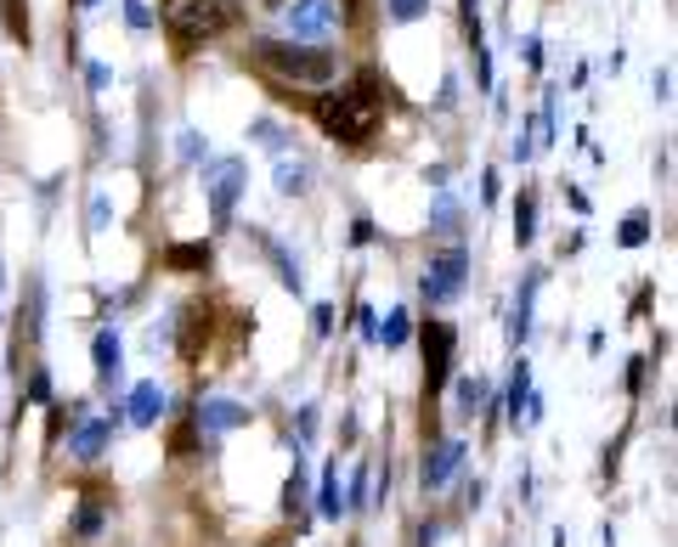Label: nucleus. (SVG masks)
<instances>
[{"label":"nucleus","instance_id":"ddd939ff","mask_svg":"<svg viewBox=\"0 0 678 547\" xmlns=\"http://www.w3.org/2000/svg\"><path fill=\"white\" fill-rule=\"evenodd\" d=\"M74 458H96V452H103V446H108V423L103 418H85L80 429H74Z\"/></svg>","mask_w":678,"mask_h":547},{"label":"nucleus","instance_id":"f03ea898","mask_svg":"<svg viewBox=\"0 0 678 547\" xmlns=\"http://www.w3.org/2000/svg\"><path fill=\"white\" fill-rule=\"evenodd\" d=\"M232 23H237V0H165V34L181 57L226 34Z\"/></svg>","mask_w":678,"mask_h":547},{"label":"nucleus","instance_id":"9d476101","mask_svg":"<svg viewBox=\"0 0 678 547\" xmlns=\"http://www.w3.org/2000/svg\"><path fill=\"white\" fill-rule=\"evenodd\" d=\"M244 418H250V412L237 407V401H204V407H199V429H204V435H226V429H237Z\"/></svg>","mask_w":678,"mask_h":547},{"label":"nucleus","instance_id":"1a4fd4ad","mask_svg":"<svg viewBox=\"0 0 678 547\" xmlns=\"http://www.w3.org/2000/svg\"><path fill=\"white\" fill-rule=\"evenodd\" d=\"M125 412H130V423H159V412H165V389L159 384H136L130 389V401H125Z\"/></svg>","mask_w":678,"mask_h":547},{"label":"nucleus","instance_id":"6ab92c4d","mask_svg":"<svg viewBox=\"0 0 678 547\" xmlns=\"http://www.w3.org/2000/svg\"><path fill=\"white\" fill-rule=\"evenodd\" d=\"M531 293H538V277H531V282L520 288V305H515V339H526V328H531Z\"/></svg>","mask_w":678,"mask_h":547},{"label":"nucleus","instance_id":"20e7f679","mask_svg":"<svg viewBox=\"0 0 678 547\" xmlns=\"http://www.w3.org/2000/svg\"><path fill=\"white\" fill-rule=\"evenodd\" d=\"M244 181H250L244 159H215V164L204 170V197H210V221H215V232L232 226V210H237V192H244Z\"/></svg>","mask_w":678,"mask_h":547},{"label":"nucleus","instance_id":"dca6fc26","mask_svg":"<svg viewBox=\"0 0 678 547\" xmlns=\"http://www.w3.org/2000/svg\"><path fill=\"white\" fill-rule=\"evenodd\" d=\"M317 508H322L328 519H339V508H346V503H339V480H333V469L322 474V491H317Z\"/></svg>","mask_w":678,"mask_h":547},{"label":"nucleus","instance_id":"f257e3e1","mask_svg":"<svg viewBox=\"0 0 678 547\" xmlns=\"http://www.w3.org/2000/svg\"><path fill=\"white\" fill-rule=\"evenodd\" d=\"M379 85H373V74H362L357 85H346V90H333V96H322L317 103V125L333 136V141H346V147H362L373 130H379Z\"/></svg>","mask_w":678,"mask_h":547},{"label":"nucleus","instance_id":"39448f33","mask_svg":"<svg viewBox=\"0 0 678 547\" xmlns=\"http://www.w3.org/2000/svg\"><path fill=\"white\" fill-rule=\"evenodd\" d=\"M464 277H469V255L453 243V248H442V255H430L419 288H424L430 305H447V300H458V293H464Z\"/></svg>","mask_w":678,"mask_h":547},{"label":"nucleus","instance_id":"6e6552de","mask_svg":"<svg viewBox=\"0 0 678 547\" xmlns=\"http://www.w3.org/2000/svg\"><path fill=\"white\" fill-rule=\"evenodd\" d=\"M458 463H464V440H435L430 458H424V485L442 491V485L458 474Z\"/></svg>","mask_w":678,"mask_h":547},{"label":"nucleus","instance_id":"4be33fe9","mask_svg":"<svg viewBox=\"0 0 678 547\" xmlns=\"http://www.w3.org/2000/svg\"><path fill=\"white\" fill-rule=\"evenodd\" d=\"M125 18H130V29H148L153 23V12L141 7V0H125Z\"/></svg>","mask_w":678,"mask_h":547},{"label":"nucleus","instance_id":"412c9836","mask_svg":"<svg viewBox=\"0 0 678 547\" xmlns=\"http://www.w3.org/2000/svg\"><path fill=\"white\" fill-rule=\"evenodd\" d=\"M391 7V18L396 23H413V18H424V0H384Z\"/></svg>","mask_w":678,"mask_h":547},{"label":"nucleus","instance_id":"aec40b11","mask_svg":"<svg viewBox=\"0 0 678 547\" xmlns=\"http://www.w3.org/2000/svg\"><path fill=\"white\" fill-rule=\"evenodd\" d=\"M531 226H538V204H531V197H520V204H515V237L526 243Z\"/></svg>","mask_w":678,"mask_h":547},{"label":"nucleus","instance_id":"423d86ee","mask_svg":"<svg viewBox=\"0 0 678 547\" xmlns=\"http://www.w3.org/2000/svg\"><path fill=\"white\" fill-rule=\"evenodd\" d=\"M283 18H288V34L295 40L317 45V40H328L339 29V0H288Z\"/></svg>","mask_w":678,"mask_h":547},{"label":"nucleus","instance_id":"7ed1b4c3","mask_svg":"<svg viewBox=\"0 0 678 547\" xmlns=\"http://www.w3.org/2000/svg\"><path fill=\"white\" fill-rule=\"evenodd\" d=\"M255 57L261 68L283 74V79H295V85H328L333 79V57L317 52V45H295V40H261L255 45Z\"/></svg>","mask_w":678,"mask_h":547},{"label":"nucleus","instance_id":"f3484780","mask_svg":"<svg viewBox=\"0 0 678 547\" xmlns=\"http://www.w3.org/2000/svg\"><path fill=\"white\" fill-rule=\"evenodd\" d=\"M480 401H487V384H480V378H458V412H475Z\"/></svg>","mask_w":678,"mask_h":547},{"label":"nucleus","instance_id":"9b49d317","mask_svg":"<svg viewBox=\"0 0 678 547\" xmlns=\"http://www.w3.org/2000/svg\"><path fill=\"white\" fill-rule=\"evenodd\" d=\"M311 175H317L311 159H300V153H277V186H283V192H295V197L311 192Z\"/></svg>","mask_w":678,"mask_h":547},{"label":"nucleus","instance_id":"4468645a","mask_svg":"<svg viewBox=\"0 0 678 547\" xmlns=\"http://www.w3.org/2000/svg\"><path fill=\"white\" fill-rule=\"evenodd\" d=\"M165 266H170V271H204V266H210V248H204V243H176L170 255H165Z\"/></svg>","mask_w":678,"mask_h":547},{"label":"nucleus","instance_id":"f8f14e48","mask_svg":"<svg viewBox=\"0 0 678 547\" xmlns=\"http://www.w3.org/2000/svg\"><path fill=\"white\" fill-rule=\"evenodd\" d=\"M96 378H103V384L119 378V333H114V328L96 333Z\"/></svg>","mask_w":678,"mask_h":547},{"label":"nucleus","instance_id":"a211bd4d","mask_svg":"<svg viewBox=\"0 0 678 547\" xmlns=\"http://www.w3.org/2000/svg\"><path fill=\"white\" fill-rule=\"evenodd\" d=\"M650 237V215H627L622 221V248H639Z\"/></svg>","mask_w":678,"mask_h":547},{"label":"nucleus","instance_id":"5701e85b","mask_svg":"<svg viewBox=\"0 0 678 547\" xmlns=\"http://www.w3.org/2000/svg\"><path fill=\"white\" fill-rule=\"evenodd\" d=\"M176 141H181V159H199V130H181Z\"/></svg>","mask_w":678,"mask_h":547},{"label":"nucleus","instance_id":"0eeeda50","mask_svg":"<svg viewBox=\"0 0 678 547\" xmlns=\"http://www.w3.org/2000/svg\"><path fill=\"white\" fill-rule=\"evenodd\" d=\"M453 373V328L447 322H424V389L435 395Z\"/></svg>","mask_w":678,"mask_h":547},{"label":"nucleus","instance_id":"2eb2a0df","mask_svg":"<svg viewBox=\"0 0 678 547\" xmlns=\"http://www.w3.org/2000/svg\"><path fill=\"white\" fill-rule=\"evenodd\" d=\"M407 333H413V317L407 311H391V317H384V328H379V339L391 344V351H396V344H407Z\"/></svg>","mask_w":678,"mask_h":547},{"label":"nucleus","instance_id":"b1692460","mask_svg":"<svg viewBox=\"0 0 678 547\" xmlns=\"http://www.w3.org/2000/svg\"><path fill=\"white\" fill-rule=\"evenodd\" d=\"M0 7H7V23H12V34H23V12H18L23 0H0Z\"/></svg>","mask_w":678,"mask_h":547},{"label":"nucleus","instance_id":"393cba45","mask_svg":"<svg viewBox=\"0 0 678 547\" xmlns=\"http://www.w3.org/2000/svg\"><path fill=\"white\" fill-rule=\"evenodd\" d=\"M266 7H277V12H283V7H288V0H266Z\"/></svg>","mask_w":678,"mask_h":547}]
</instances>
